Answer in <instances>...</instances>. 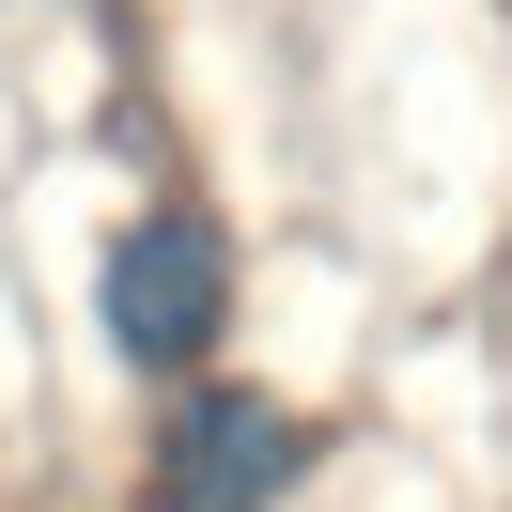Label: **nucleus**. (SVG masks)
Instances as JSON below:
<instances>
[{
    "instance_id": "obj_1",
    "label": "nucleus",
    "mask_w": 512,
    "mask_h": 512,
    "mask_svg": "<svg viewBox=\"0 0 512 512\" xmlns=\"http://www.w3.org/2000/svg\"><path fill=\"white\" fill-rule=\"evenodd\" d=\"M94 311H109V357L187 373V357L233 326V249H218V218H187V202L125 218V233H109V264H94Z\"/></svg>"
},
{
    "instance_id": "obj_2",
    "label": "nucleus",
    "mask_w": 512,
    "mask_h": 512,
    "mask_svg": "<svg viewBox=\"0 0 512 512\" xmlns=\"http://www.w3.org/2000/svg\"><path fill=\"white\" fill-rule=\"evenodd\" d=\"M311 481V419L264 388H187L156 419V512H264Z\"/></svg>"
}]
</instances>
